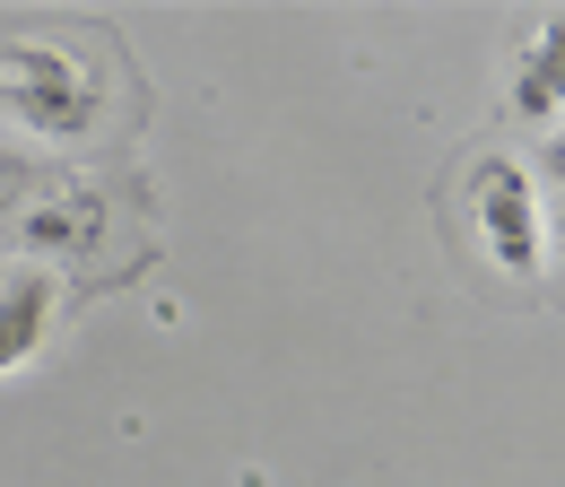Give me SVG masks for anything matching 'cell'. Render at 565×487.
Listing matches in <instances>:
<instances>
[{"label": "cell", "mask_w": 565, "mask_h": 487, "mask_svg": "<svg viewBox=\"0 0 565 487\" xmlns=\"http://www.w3.org/2000/svg\"><path fill=\"white\" fill-rule=\"evenodd\" d=\"M504 114L531 123V131H557L565 123V9H548L540 35L522 44V62L504 78Z\"/></svg>", "instance_id": "277c9868"}, {"label": "cell", "mask_w": 565, "mask_h": 487, "mask_svg": "<svg viewBox=\"0 0 565 487\" xmlns=\"http://www.w3.org/2000/svg\"><path fill=\"white\" fill-rule=\"evenodd\" d=\"M470 218H479V244L504 278H531L548 262V235H540V183L522 157H479L470 166Z\"/></svg>", "instance_id": "7a4b0ae2"}, {"label": "cell", "mask_w": 565, "mask_h": 487, "mask_svg": "<svg viewBox=\"0 0 565 487\" xmlns=\"http://www.w3.org/2000/svg\"><path fill=\"white\" fill-rule=\"evenodd\" d=\"M35 183H44V174H35V166H26L18 148H0V218H9V209H26V201H35Z\"/></svg>", "instance_id": "8992f818"}, {"label": "cell", "mask_w": 565, "mask_h": 487, "mask_svg": "<svg viewBox=\"0 0 565 487\" xmlns=\"http://www.w3.org/2000/svg\"><path fill=\"white\" fill-rule=\"evenodd\" d=\"M548 157H557V174H565V123H557V148H548Z\"/></svg>", "instance_id": "ba28073f"}, {"label": "cell", "mask_w": 565, "mask_h": 487, "mask_svg": "<svg viewBox=\"0 0 565 487\" xmlns=\"http://www.w3.org/2000/svg\"><path fill=\"white\" fill-rule=\"evenodd\" d=\"M96 226H105V201L96 192H62V201H35L26 209V244L35 253H78V244H96Z\"/></svg>", "instance_id": "5b68a950"}, {"label": "cell", "mask_w": 565, "mask_h": 487, "mask_svg": "<svg viewBox=\"0 0 565 487\" xmlns=\"http://www.w3.org/2000/svg\"><path fill=\"white\" fill-rule=\"evenodd\" d=\"M0 105L35 139H87L96 114H105V87H96V70L78 62L71 44L18 35V44H0Z\"/></svg>", "instance_id": "6da1fadb"}, {"label": "cell", "mask_w": 565, "mask_h": 487, "mask_svg": "<svg viewBox=\"0 0 565 487\" xmlns=\"http://www.w3.org/2000/svg\"><path fill=\"white\" fill-rule=\"evenodd\" d=\"M540 235H548V253H557V262H565V192H557V201H548V209H540Z\"/></svg>", "instance_id": "52a82bcc"}, {"label": "cell", "mask_w": 565, "mask_h": 487, "mask_svg": "<svg viewBox=\"0 0 565 487\" xmlns=\"http://www.w3.org/2000/svg\"><path fill=\"white\" fill-rule=\"evenodd\" d=\"M53 314H62V278L44 262H9L0 271V374L35 366L53 340Z\"/></svg>", "instance_id": "3957f363"}]
</instances>
